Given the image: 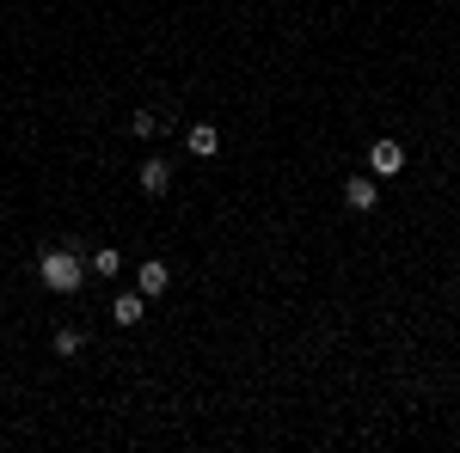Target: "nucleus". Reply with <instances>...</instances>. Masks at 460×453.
<instances>
[{
    "instance_id": "2",
    "label": "nucleus",
    "mask_w": 460,
    "mask_h": 453,
    "mask_svg": "<svg viewBox=\"0 0 460 453\" xmlns=\"http://www.w3.org/2000/svg\"><path fill=\"white\" fill-rule=\"evenodd\" d=\"M368 172L375 178H399L405 172V147H399V141H375V147H368Z\"/></svg>"
},
{
    "instance_id": "4",
    "label": "nucleus",
    "mask_w": 460,
    "mask_h": 453,
    "mask_svg": "<svg viewBox=\"0 0 460 453\" xmlns=\"http://www.w3.org/2000/svg\"><path fill=\"white\" fill-rule=\"evenodd\" d=\"M184 147H190L197 160H215V153H221V129H215V123H190V129H184Z\"/></svg>"
},
{
    "instance_id": "9",
    "label": "nucleus",
    "mask_w": 460,
    "mask_h": 453,
    "mask_svg": "<svg viewBox=\"0 0 460 453\" xmlns=\"http://www.w3.org/2000/svg\"><path fill=\"white\" fill-rule=\"evenodd\" d=\"M80 344H86V337H80L74 325H62V331H56V355H80Z\"/></svg>"
},
{
    "instance_id": "7",
    "label": "nucleus",
    "mask_w": 460,
    "mask_h": 453,
    "mask_svg": "<svg viewBox=\"0 0 460 453\" xmlns=\"http://www.w3.org/2000/svg\"><path fill=\"white\" fill-rule=\"evenodd\" d=\"M344 203H350L356 214H368L375 203H381V190H375V178H344Z\"/></svg>"
},
{
    "instance_id": "3",
    "label": "nucleus",
    "mask_w": 460,
    "mask_h": 453,
    "mask_svg": "<svg viewBox=\"0 0 460 453\" xmlns=\"http://www.w3.org/2000/svg\"><path fill=\"white\" fill-rule=\"evenodd\" d=\"M136 288H142L147 301H160V294H166V288H172V270H166V264H160V257H147L142 270H136Z\"/></svg>"
},
{
    "instance_id": "8",
    "label": "nucleus",
    "mask_w": 460,
    "mask_h": 453,
    "mask_svg": "<svg viewBox=\"0 0 460 453\" xmlns=\"http://www.w3.org/2000/svg\"><path fill=\"white\" fill-rule=\"evenodd\" d=\"M86 270H99V276H117V270H123V257H117V251H111V245H99V251H93V257H86Z\"/></svg>"
},
{
    "instance_id": "5",
    "label": "nucleus",
    "mask_w": 460,
    "mask_h": 453,
    "mask_svg": "<svg viewBox=\"0 0 460 453\" xmlns=\"http://www.w3.org/2000/svg\"><path fill=\"white\" fill-rule=\"evenodd\" d=\"M111 318H117V325H142V318H147V294H142V288L117 294V301H111Z\"/></svg>"
},
{
    "instance_id": "10",
    "label": "nucleus",
    "mask_w": 460,
    "mask_h": 453,
    "mask_svg": "<svg viewBox=\"0 0 460 453\" xmlns=\"http://www.w3.org/2000/svg\"><path fill=\"white\" fill-rule=\"evenodd\" d=\"M129 129H136V135H160V129H166V117H154V110H142V117H136V123H129Z\"/></svg>"
},
{
    "instance_id": "1",
    "label": "nucleus",
    "mask_w": 460,
    "mask_h": 453,
    "mask_svg": "<svg viewBox=\"0 0 460 453\" xmlns=\"http://www.w3.org/2000/svg\"><path fill=\"white\" fill-rule=\"evenodd\" d=\"M37 276L49 294H80V282H86V257H80V245H49L43 251V264H37Z\"/></svg>"
},
{
    "instance_id": "6",
    "label": "nucleus",
    "mask_w": 460,
    "mask_h": 453,
    "mask_svg": "<svg viewBox=\"0 0 460 453\" xmlns=\"http://www.w3.org/2000/svg\"><path fill=\"white\" fill-rule=\"evenodd\" d=\"M136 184H142V196H166L172 190V166L166 160H147L142 172H136Z\"/></svg>"
}]
</instances>
